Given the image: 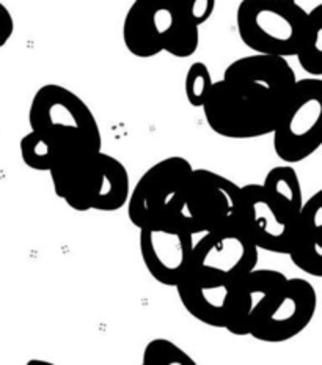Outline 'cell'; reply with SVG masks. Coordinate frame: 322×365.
I'll return each instance as SVG.
<instances>
[{"label": "cell", "mask_w": 322, "mask_h": 365, "mask_svg": "<svg viewBox=\"0 0 322 365\" xmlns=\"http://www.w3.org/2000/svg\"><path fill=\"white\" fill-rule=\"evenodd\" d=\"M212 83L209 68L203 62H195L189 66L186 79H184V93L192 108H203Z\"/></svg>", "instance_id": "ffe728a7"}, {"label": "cell", "mask_w": 322, "mask_h": 365, "mask_svg": "<svg viewBox=\"0 0 322 365\" xmlns=\"http://www.w3.org/2000/svg\"><path fill=\"white\" fill-rule=\"evenodd\" d=\"M233 285L190 266L175 288L182 307L197 322L211 328H225Z\"/></svg>", "instance_id": "4fadbf2b"}, {"label": "cell", "mask_w": 322, "mask_h": 365, "mask_svg": "<svg viewBox=\"0 0 322 365\" xmlns=\"http://www.w3.org/2000/svg\"><path fill=\"white\" fill-rule=\"evenodd\" d=\"M19 151L22 163L36 172H49L65 153L56 140L33 129L21 139Z\"/></svg>", "instance_id": "ac0fdd59"}, {"label": "cell", "mask_w": 322, "mask_h": 365, "mask_svg": "<svg viewBox=\"0 0 322 365\" xmlns=\"http://www.w3.org/2000/svg\"><path fill=\"white\" fill-rule=\"evenodd\" d=\"M274 151L285 164L302 163L322 145V79H297L275 125Z\"/></svg>", "instance_id": "52a82bcc"}, {"label": "cell", "mask_w": 322, "mask_h": 365, "mask_svg": "<svg viewBox=\"0 0 322 365\" xmlns=\"http://www.w3.org/2000/svg\"><path fill=\"white\" fill-rule=\"evenodd\" d=\"M311 78H322V4L308 11L305 32L296 56Z\"/></svg>", "instance_id": "e0dca14e"}, {"label": "cell", "mask_w": 322, "mask_h": 365, "mask_svg": "<svg viewBox=\"0 0 322 365\" xmlns=\"http://www.w3.org/2000/svg\"><path fill=\"white\" fill-rule=\"evenodd\" d=\"M297 78L286 58L253 54L234 60L203 104L206 123L227 139L272 134Z\"/></svg>", "instance_id": "6da1fadb"}, {"label": "cell", "mask_w": 322, "mask_h": 365, "mask_svg": "<svg viewBox=\"0 0 322 365\" xmlns=\"http://www.w3.org/2000/svg\"><path fill=\"white\" fill-rule=\"evenodd\" d=\"M258 257L259 249L237 222L203 233L194 246L190 266L234 284L256 268Z\"/></svg>", "instance_id": "30bf717a"}, {"label": "cell", "mask_w": 322, "mask_h": 365, "mask_svg": "<svg viewBox=\"0 0 322 365\" xmlns=\"http://www.w3.org/2000/svg\"><path fill=\"white\" fill-rule=\"evenodd\" d=\"M286 276L275 269H251L237 279L229 296L228 318L225 328L233 336H249L250 317L264 293L281 282Z\"/></svg>", "instance_id": "9a60e30c"}, {"label": "cell", "mask_w": 322, "mask_h": 365, "mask_svg": "<svg viewBox=\"0 0 322 365\" xmlns=\"http://www.w3.org/2000/svg\"><path fill=\"white\" fill-rule=\"evenodd\" d=\"M318 293L306 279L285 277L256 304L249 336L264 344H283L302 334L316 315Z\"/></svg>", "instance_id": "8992f818"}, {"label": "cell", "mask_w": 322, "mask_h": 365, "mask_svg": "<svg viewBox=\"0 0 322 365\" xmlns=\"http://www.w3.org/2000/svg\"><path fill=\"white\" fill-rule=\"evenodd\" d=\"M30 129L56 140L63 151L103 150L95 113L73 90L46 83L36 90L28 109Z\"/></svg>", "instance_id": "277c9868"}, {"label": "cell", "mask_w": 322, "mask_h": 365, "mask_svg": "<svg viewBox=\"0 0 322 365\" xmlns=\"http://www.w3.org/2000/svg\"><path fill=\"white\" fill-rule=\"evenodd\" d=\"M33 364H41V365H49V362H46V361H40V359H32V361H28V365H33Z\"/></svg>", "instance_id": "603a6c76"}, {"label": "cell", "mask_w": 322, "mask_h": 365, "mask_svg": "<svg viewBox=\"0 0 322 365\" xmlns=\"http://www.w3.org/2000/svg\"><path fill=\"white\" fill-rule=\"evenodd\" d=\"M139 230L142 260L150 276L160 285L176 287L192 264L195 235L178 220L145 225Z\"/></svg>", "instance_id": "8fae6325"}, {"label": "cell", "mask_w": 322, "mask_h": 365, "mask_svg": "<svg viewBox=\"0 0 322 365\" xmlns=\"http://www.w3.org/2000/svg\"><path fill=\"white\" fill-rule=\"evenodd\" d=\"M49 173L56 195L79 212L118 211L131 192L126 165L103 150L66 151Z\"/></svg>", "instance_id": "7a4b0ae2"}, {"label": "cell", "mask_w": 322, "mask_h": 365, "mask_svg": "<svg viewBox=\"0 0 322 365\" xmlns=\"http://www.w3.org/2000/svg\"><path fill=\"white\" fill-rule=\"evenodd\" d=\"M239 224L259 250L288 254L296 220L280 210L261 182L241 186Z\"/></svg>", "instance_id": "7c38bea8"}, {"label": "cell", "mask_w": 322, "mask_h": 365, "mask_svg": "<svg viewBox=\"0 0 322 365\" xmlns=\"http://www.w3.org/2000/svg\"><path fill=\"white\" fill-rule=\"evenodd\" d=\"M123 43L139 58L160 52L192 57L200 44V26L192 18L190 0H134L123 22Z\"/></svg>", "instance_id": "3957f363"}, {"label": "cell", "mask_w": 322, "mask_h": 365, "mask_svg": "<svg viewBox=\"0 0 322 365\" xmlns=\"http://www.w3.org/2000/svg\"><path fill=\"white\" fill-rule=\"evenodd\" d=\"M143 365H197L182 348L168 339H155L147 344L142 356Z\"/></svg>", "instance_id": "d6986e66"}, {"label": "cell", "mask_w": 322, "mask_h": 365, "mask_svg": "<svg viewBox=\"0 0 322 365\" xmlns=\"http://www.w3.org/2000/svg\"><path fill=\"white\" fill-rule=\"evenodd\" d=\"M308 11L296 0H242L236 11L237 34L255 54L294 57Z\"/></svg>", "instance_id": "5b68a950"}, {"label": "cell", "mask_w": 322, "mask_h": 365, "mask_svg": "<svg viewBox=\"0 0 322 365\" xmlns=\"http://www.w3.org/2000/svg\"><path fill=\"white\" fill-rule=\"evenodd\" d=\"M14 32V19L11 16L10 10L0 2V48L10 41Z\"/></svg>", "instance_id": "7402d4cb"}, {"label": "cell", "mask_w": 322, "mask_h": 365, "mask_svg": "<svg viewBox=\"0 0 322 365\" xmlns=\"http://www.w3.org/2000/svg\"><path fill=\"white\" fill-rule=\"evenodd\" d=\"M264 191L279 205L281 211L297 220L303 207V191L297 172L291 164L272 167L261 182Z\"/></svg>", "instance_id": "2e32d148"}, {"label": "cell", "mask_w": 322, "mask_h": 365, "mask_svg": "<svg viewBox=\"0 0 322 365\" xmlns=\"http://www.w3.org/2000/svg\"><path fill=\"white\" fill-rule=\"evenodd\" d=\"M241 186L208 169H192L176 220L194 235L239 222Z\"/></svg>", "instance_id": "ba28073f"}, {"label": "cell", "mask_w": 322, "mask_h": 365, "mask_svg": "<svg viewBox=\"0 0 322 365\" xmlns=\"http://www.w3.org/2000/svg\"><path fill=\"white\" fill-rule=\"evenodd\" d=\"M286 255L297 269L313 277L322 276V191L303 202Z\"/></svg>", "instance_id": "5bb4252c"}, {"label": "cell", "mask_w": 322, "mask_h": 365, "mask_svg": "<svg viewBox=\"0 0 322 365\" xmlns=\"http://www.w3.org/2000/svg\"><path fill=\"white\" fill-rule=\"evenodd\" d=\"M216 10V0H190V13L197 26H203Z\"/></svg>", "instance_id": "44dd1931"}, {"label": "cell", "mask_w": 322, "mask_h": 365, "mask_svg": "<svg viewBox=\"0 0 322 365\" xmlns=\"http://www.w3.org/2000/svg\"><path fill=\"white\" fill-rule=\"evenodd\" d=\"M192 169L194 165L182 156L165 158L151 165L129 192L126 207L133 225L142 228L176 220Z\"/></svg>", "instance_id": "9c48e42d"}]
</instances>
